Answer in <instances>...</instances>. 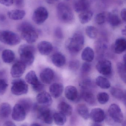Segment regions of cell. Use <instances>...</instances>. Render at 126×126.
Masks as SVG:
<instances>
[{"instance_id": "cell-1", "label": "cell", "mask_w": 126, "mask_h": 126, "mask_svg": "<svg viewBox=\"0 0 126 126\" xmlns=\"http://www.w3.org/2000/svg\"><path fill=\"white\" fill-rule=\"evenodd\" d=\"M17 30L21 33L22 39L29 44L35 42L39 37L36 30L29 23H22L18 26Z\"/></svg>"}, {"instance_id": "cell-2", "label": "cell", "mask_w": 126, "mask_h": 126, "mask_svg": "<svg viewBox=\"0 0 126 126\" xmlns=\"http://www.w3.org/2000/svg\"><path fill=\"white\" fill-rule=\"evenodd\" d=\"M84 44V37L80 32H76L68 38L65 43V47L71 53H78L81 50Z\"/></svg>"}, {"instance_id": "cell-3", "label": "cell", "mask_w": 126, "mask_h": 126, "mask_svg": "<svg viewBox=\"0 0 126 126\" xmlns=\"http://www.w3.org/2000/svg\"><path fill=\"white\" fill-rule=\"evenodd\" d=\"M18 52L20 61L27 66L31 65L35 59L36 48L34 46L29 44H24L20 46Z\"/></svg>"}, {"instance_id": "cell-4", "label": "cell", "mask_w": 126, "mask_h": 126, "mask_svg": "<svg viewBox=\"0 0 126 126\" xmlns=\"http://www.w3.org/2000/svg\"><path fill=\"white\" fill-rule=\"evenodd\" d=\"M57 14L59 20L64 23H71L74 19L72 9L68 5L65 3L60 2L58 4Z\"/></svg>"}, {"instance_id": "cell-5", "label": "cell", "mask_w": 126, "mask_h": 126, "mask_svg": "<svg viewBox=\"0 0 126 126\" xmlns=\"http://www.w3.org/2000/svg\"><path fill=\"white\" fill-rule=\"evenodd\" d=\"M0 42L8 45L16 46L20 43L21 38L18 34L9 31H0Z\"/></svg>"}, {"instance_id": "cell-6", "label": "cell", "mask_w": 126, "mask_h": 126, "mask_svg": "<svg viewBox=\"0 0 126 126\" xmlns=\"http://www.w3.org/2000/svg\"><path fill=\"white\" fill-rule=\"evenodd\" d=\"M32 109L37 111L38 118L42 120L46 124H52L53 120V116L50 109L46 107L39 106L37 104L33 105Z\"/></svg>"}, {"instance_id": "cell-7", "label": "cell", "mask_w": 126, "mask_h": 126, "mask_svg": "<svg viewBox=\"0 0 126 126\" xmlns=\"http://www.w3.org/2000/svg\"><path fill=\"white\" fill-rule=\"evenodd\" d=\"M11 91L14 95H21L26 94L28 91V86L22 79H17L12 82Z\"/></svg>"}, {"instance_id": "cell-8", "label": "cell", "mask_w": 126, "mask_h": 126, "mask_svg": "<svg viewBox=\"0 0 126 126\" xmlns=\"http://www.w3.org/2000/svg\"><path fill=\"white\" fill-rule=\"evenodd\" d=\"M25 79L28 83L31 85L32 88L36 92H41L44 89V85L40 81L33 71H31L28 73L26 76Z\"/></svg>"}, {"instance_id": "cell-9", "label": "cell", "mask_w": 126, "mask_h": 126, "mask_svg": "<svg viewBox=\"0 0 126 126\" xmlns=\"http://www.w3.org/2000/svg\"><path fill=\"white\" fill-rule=\"evenodd\" d=\"M48 12L45 7L40 6L35 9L32 15V20L38 25H42L47 19Z\"/></svg>"}, {"instance_id": "cell-10", "label": "cell", "mask_w": 126, "mask_h": 126, "mask_svg": "<svg viewBox=\"0 0 126 126\" xmlns=\"http://www.w3.org/2000/svg\"><path fill=\"white\" fill-rule=\"evenodd\" d=\"M108 113L110 118L116 123H121L124 120V115L120 107L115 104L110 105L108 108Z\"/></svg>"}, {"instance_id": "cell-11", "label": "cell", "mask_w": 126, "mask_h": 126, "mask_svg": "<svg viewBox=\"0 0 126 126\" xmlns=\"http://www.w3.org/2000/svg\"><path fill=\"white\" fill-rule=\"evenodd\" d=\"M96 68L99 73L104 76H107L112 73V64L107 60H102L99 61L96 64Z\"/></svg>"}, {"instance_id": "cell-12", "label": "cell", "mask_w": 126, "mask_h": 126, "mask_svg": "<svg viewBox=\"0 0 126 126\" xmlns=\"http://www.w3.org/2000/svg\"><path fill=\"white\" fill-rule=\"evenodd\" d=\"M26 112L24 108L20 104H16L12 110V118L16 121H22L26 118Z\"/></svg>"}, {"instance_id": "cell-13", "label": "cell", "mask_w": 126, "mask_h": 126, "mask_svg": "<svg viewBox=\"0 0 126 126\" xmlns=\"http://www.w3.org/2000/svg\"><path fill=\"white\" fill-rule=\"evenodd\" d=\"M26 65L22 61L16 62L12 67L11 74L12 76L15 78H19L23 74Z\"/></svg>"}, {"instance_id": "cell-14", "label": "cell", "mask_w": 126, "mask_h": 126, "mask_svg": "<svg viewBox=\"0 0 126 126\" xmlns=\"http://www.w3.org/2000/svg\"><path fill=\"white\" fill-rule=\"evenodd\" d=\"M90 117L95 123L99 124L105 119V113L101 108H94L90 113Z\"/></svg>"}, {"instance_id": "cell-15", "label": "cell", "mask_w": 126, "mask_h": 126, "mask_svg": "<svg viewBox=\"0 0 126 126\" xmlns=\"http://www.w3.org/2000/svg\"><path fill=\"white\" fill-rule=\"evenodd\" d=\"M40 77L43 83L46 84H50L54 79V72L51 68H47L43 70L40 73Z\"/></svg>"}, {"instance_id": "cell-16", "label": "cell", "mask_w": 126, "mask_h": 126, "mask_svg": "<svg viewBox=\"0 0 126 126\" xmlns=\"http://www.w3.org/2000/svg\"><path fill=\"white\" fill-rule=\"evenodd\" d=\"M37 48L40 54L44 56H47L50 54L53 50L52 44L46 41H42L37 45Z\"/></svg>"}, {"instance_id": "cell-17", "label": "cell", "mask_w": 126, "mask_h": 126, "mask_svg": "<svg viewBox=\"0 0 126 126\" xmlns=\"http://www.w3.org/2000/svg\"><path fill=\"white\" fill-rule=\"evenodd\" d=\"M36 99L39 104L45 106H50L53 102L51 96L45 91L41 92L38 94Z\"/></svg>"}, {"instance_id": "cell-18", "label": "cell", "mask_w": 126, "mask_h": 126, "mask_svg": "<svg viewBox=\"0 0 126 126\" xmlns=\"http://www.w3.org/2000/svg\"><path fill=\"white\" fill-rule=\"evenodd\" d=\"M113 49L117 54H121L124 52L126 49V39L123 37L117 39L113 45Z\"/></svg>"}, {"instance_id": "cell-19", "label": "cell", "mask_w": 126, "mask_h": 126, "mask_svg": "<svg viewBox=\"0 0 126 126\" xmlns=\"http://www.w3.org/2000/svg\"><path fill=\"white\" fill-rule=\"evenodd\" d=\"M63 90L64 87L61 83H53L49 87L51 95L55 98H57L61 96L63 92Z\"/></svg>"}, {"instance_id": "cell-20", "label": "cell", "mask_w": 126, "mask_h": 126, "mask_svg": "<svg viewBox=\"0 0 126 126\" xmlns=\"http://www.w3.org/2000/svg\"><path fill=\"white\" fill-rule=\"evenodd\" d=\"M65 97L68 100L75 101L78 98V92L76 87L71 85L67 86L65 89Z\"/></svg>"}, {"instance_id": "cell-21", "label": "cell", "mask_w": 126, "mask_h": 126, "mask_svg": "<svg viewBox=\"0 0 126 126\" xmlns=\"http://www.w3.org/2000/svg\"><path fill=\"white\" fill-rule=\"evenodd\" d=\"M53 64L57 67H63L66 63V59L63 54L59 52L55 53L51 57Z\"/></svg>"}, {"instance_id": "cell-22", "label": "cell", "mask_w": 126, "mask_h": 126, "mask_svg": "<svg viewBox=\"0 0 126 126\" xmlns=\"http://www.w3.org/2000/svg\"><path fill=\"white\" fill-rule=\"evenodd\" d=\"M107 19L110 25L113 27H118L121 23L120 17L115 11L108 13Z\"/></svg>"}, {"instance_id": "cell-23", "label": "cell", "mask_w": 126, "mask_h": 126, "mask_svg": "<svg viewBox=\"0 0 126 126\" xmlns=\"http://www.w3.org/2000/svg\"><path fill=\"white\" fill-rule=\"evenodd\" d=\"M81 93L82 98L89 104L94 105L95 104V98L94 94L88 89H82Z\"/></svg>"}, {"instance_id": "cell-24", "label": "cell", "mask_w": 126, "mask_h": 126, "mask_svg": "<svg viewBox=\"0 0 126 126\" xmlns=\"http://www.w3.org/2000/svg\"><path fill=\"white\" fill-rule=\"evenodd\" d=\"M110 93L112 95L117 99L126 103V93L118 88L112 87L110 88Z\"/></svg>"}, {"instance_id": "cell-25", "label": "cell", "mask_w": 126, "mask_h": 126, "mask_svg": "<svg viewBox=\"0 0 126 126\" xmlns=\"http://www.w3.org/2000/svg\"><path fill=\"white\" fill-rule=\"evenodd\" d=\"M26 15V12L24 10L15 9L9 11L8 13V17L11 19L19 20L22 19Z\"/></svg>"}, {"instance_id": "cell-26", "label": "cell", "mask_w": 126, "mask_h": 126, "mask_svg": "<svg viewBox=\"0 0 126 126\" xmlns=\"http://www.w3.org/2000/svg\"><path fill=\"white\" fill-rule=\"evenodd\" d=\"M82 59L87 62H91L94 57V52L91 48L89 47H85L83 50L81 55Z\"/></svg>"}, {"instance_id": "cell-27", "label": "cell", "mask_w": 126, "mask_h": 126, "mask_svg": "<svg viewBox=\"0 0 126 126\" xmlns=\"http://www.w3.org/2000/svg\"><path fill=\"white\" fill-rule=\"evenodd\" d=\"M89 7V3L86 0H79L75 3L74 9L76 12L80 13L88 9Z\"/></svg>"}, {"instance_id": "cell-28", "label": "cell", "mask_w": 126, "mask_h": 126, "mask_svg": "<svg viewBox=\"0 0 126 126\" xmlns=\"http://www.w3.org/2000/svg\"><path fill=\"white\" fill-rule=\"evenodd\" d=\"M58 110L60 112L66 116H70L73 112V108L70 105L64 101L60 102L58 105Z\"/></svg>"}, {"instance_id": "cell-29", "label": "cell", "mask_w": 126, "mask_h": 126, "mask_svg": "<svg viewBox=\"0 0 126 126\" xmlns=\"http://www.w3.org/2000/svg\"><path fill=\"white\" fill-rule=\"evenodd\" d=\"M79 17L80 23L82 24H85L89 22L92 19L93 12L89 9L79 13Z\"/></svg>"}, {"instance_id": "cell-30", "label": "cell", "mask_w": 126, "mask_h": 126, "mask_svg": "<svg viewBox=\"0 0 126 126\" xmlns=\"http://www.w3.org/2000/svg\"><path fill=\"white\" fill-rule=\"evenodd\" d=\"M11 112V107L9 104L6 102L0 105V118H6L9 117Z\"/></svg>"}, {"instance_id": "cell-31", "label": "cell", "mask_w": 126, "mask_h": 126, "mask_svg": "<svg viewBox=\"0 0 126 126\" xmlns=\"http://www.w3.org/2000/svg\"><path fill=\"white\" fill-rule=\"evenodd\" d=\"M15 58V54L13 51L9 49H6L3 51L2 59L5 63H11L14 60Z\"/></svg>"}, {"instance_id": "cell-32", "label": "cell", "mask_w": 126, "mask_h": 126, "mask_svg": "<svg viewBox=\"0 0 126 126\" xmlns=\"http://www.w3.org/2000/svg\"><path fill=\"white\" fill-rule=\"evenodd\" d=\"M77 110L79 115L84 119L87 120L90 118L89 110L85 105L79 104L77 105Z\"/></svg>"}, {"instance_id": "cell-33", "label": "cell", "mask_w": 126, "mask_h": 126, "mask_svg": "<svg viewBox=\"0 0 126 126\" xmlns=\"http://www.w3.org/2000/svg\"><path fill=\"white\" fill-rule=\"evenodd\" d=\"M95 83L97 86L102 89H108L110 86V81L104 77H98L96 79Z\"/></svg>"}, {"instance_id": "cell-34", "label": "cell", "mask_w": 126, "mask_h": 126, "mask_svg": "<svg viewBox=\"0 0 126 126\" xmlns=\"http://www.w3.org/2000/svg\"><path fill=\"white\" fill-rule=\"evenodd\" d=\"M53 116L54 122L57 125H63L66 122V115L61 112L55 113Z\"/></svg>"}, {"instance_id": "cell-35", "label": "cell", "mask_w": 126, "mask_h": 126, "mask_svg": "<svg viewBox=\"0 0 126 126\" xmlns=\"http://www.w3.org/2000/svg\"><path fill=\"white\" fill-rule=\"evenodd\" d=\"M117 69L118 73L121 79L123 82L125 83L126 81V72L125 64L119 62L117 64Z\"/></svg>"}, {"instance_id": "cell-36", "label": "cell", "mask_w": 126, "mask_h": 126, "mask_svg": "<svg viewBox=\"0 0 126 126\" xmlns=\"http://www.w3.org/2000/svg\"><path fill=\"white\" fill-rule=\"evenodd\" d=\"M85 33L87 36L91 39L96 38L98 34V31L94 26H88L85 28Z\"/></svg>"}, {"instance_id": "cell-37", "label": "cell", "mask_w": 126, "mask_h": 126, "mask_svg": "<svg viewBox=\"0 0 126 126\" xmlns=\"http://www.w3.org/2000/svg\"><path fill=\"white\" fill-rule=\"evenodd\" d=\"M18 103L24 108L26 112H29L33 108V103L31 100L29 99H21L19 101Z\"/></svg>"}, {"instance_id": "cell-38", "label": "cell", "mask_w": 126, "mask_h": 126, "mask_svg": "<svg viewBox=\"0 0 126 126\" xmlns=\"http://www.w3.org/2000/svg\"><path fill=\"white\" fill-rule=\"evenodd\" d=\"M110 98L109 95L105 92L99 93L97 95V99L98 101L101 104H106Z\"/></svg>"}, {"instance_id": "cell-39", "label": "cell", "mask_w": 126, "mask_h": 126, "mask_svg": "<svg viewBox=\"0 0 126 126\" xmlns=\"http://www.w3.org/2000/svg\"><path fill=\"white\" fill-rule=\"evenodd\" d=\"M106 16L105 13H99L95 17V21L98 25H102L104 23L106 19Z\"/></svg>"}, {"instance_id": "cell-40", "label": "cell", "mask_w": 126, "mask_h": 126, "mask_svg": "<svg viewBox=\"0 0 126 126\" xmlns=\"http://www.w3.org/2000/svg\"><path fill=\"white\" fill-rule=\"evenodd\" d=\"M8 87V84L6 79L0 80V95H3L5 93Z\"/></svg>"}, {"instance_id": "cell-41", "label": "cell", "mask_w": 126, "mask_h": 126, "mask_svg": "<svg viewBox=\"0 0 126 126\" xmlns=\"http://www.w3.org/2000/svg\"><path fill=\"white\" fill-rule=\"evenodd\" d=\"M91 65L90 63H84L81 68V72L83 74H87L90 72L91 70Z\"/></svg>"}, {"instance_id": "cell-42", "label": "cell", "mask_w": 126, "mask_h": 126, "mask_svg": "<svg viewBox=\"0 0 126 126\" xmlns=\"http://www.w3.org/2000/svg\"><path fill=\"white\" fill-rule=\"evenodd\" d=\"M93 85L92 81L90 79H84L80 84L82 89H88L89 88L92 87Z\"/></svg>"}, {"instance_id": "cell-43", "label": "cell", "mask_w": 126, "mask_h": 126, "mask_svg": "<svg viewBox=\"0 0 126 126\" xmlns=\"http://www.w3.org/2000/svg\"><path fill=\"white\" fill-rule=\"evenodd\" d=\"M79 66V61L77 60H72L69 62V67L72 70L76 71L78 70Z\"/></svg>"}, {"instance_id": "cell-44", "label": "cell", "mask_w": 126, "mask_h": 126, "mask_svg": "<svg viewBox=\"0 0 126 126\" xmlns=\"http://www.w3.org/2000/svg\"><path fill=\"white\" fill-rule=\"evenodd\" d=\"M54 35L55 36L59 39H62L64 38L63 32L60 27H57L54 30Z\"/></svg>"}, {"instance_id": "cell-45", "label": "cell", "mask_w": 126, "mask_h": 126, "mask_svg": "<svg viewBox=\"0 0 126 126\" xmlns=\"http://www.w3.org/2000/svg\"><path fill=\"white\" fill-rule=\"evenodd\" d=\"M14 2V0H0V4L8 7L12 5Z\"/></svg>"}, {"instance_id": "cell-46", "label": "cell", "mask_w": 126, "mask_h": 126, "mask_svg": "<svg viewBox=\"0 0 126 126\" xmlns=\"http://www.w3.org/2000/svg\"><path fill=\"white\" fill-rule=\"evenodd\" d=\"M16 6L19 8H21L23 6L24 0H14Z\"/></svg>"}, {"instance_id": "cell-47", "label": "cell", "mask_w": 126, "mask_h": 126, "mask_svg": "<svg viewBox=\"0 0 126 126\" xmlns=\"http://www.w3.org/2000/svg\"><path fill=\"white\" fill-rule=\"evenodd\" d=\"M126 9H123L121 11V16L122 20L126 22Z\"/></svg>"}, {"instance_id": "cell-48", "label": "cell", "mask_w": 126, "mask_h": 126, "mask_svg": "<svg viewBox=\"0 0 126 126\" xmlns=\"http://www.w3.org/2000/svg\"><path fill=\"white\" fill-rule=\"evenodd\" d=\"M3 125H4V126H15L16 125L14 124V123L12 122L11 121H8L6 122Z\"/></svg>"}, {"instance_id": "cell-49", "label": "cell", "mask_w": 126, "mask_h": 126, "mask_svg": "<svg viewBox=\"0 0 126 126\" xmlns=\"http://www.w3.org/2000/svg\"><path fill=\"white\" fill-rule=\"evenodd\" d=\"M45 0L48 4H53L59 0Z\"/></svg>"}, {"instance_id": "cell-50", "label": "cell", "mask_w": 126, "mask_h": 126, "mask_svg": "<svg viewBox=\"0 0 126 126\" xmlns=\"http://www.w3.org/2000/svg\"><path fill=\"white\" fill-rule=\"evenodd\" d=\"M5 73L3 71H0V80L2 79H5Z\"/></svg>"}, {"instance_id": "cell-51", "label": "cell", "mask_w": 126, "mask_h": 126, "mask_svg": "<svg viewBox=\"0 0 126 126\" xmlns=\"http://www.w3.org/2000/svg\"><path fill=\"white\" fill-rule=\"evenodd\" d=\"M6 19V17L3 15H0V21H4Z\"/></svg>"}, {"instance_id": "cell-52", "label": "cell", "mask_w": 126, "mask_h": 126, "mask_svg": "<svg viewBox=\"0 0 126 126\" xmlns=\"http://www.w3.org/2000/svg\"><path fill=\"white\" fill-rule=\"evenodd\" d=\"M126 28H125L124 29H122L121 31V33L122 35L124 36H126Z\"/></svg>"}, {"instance_id": "cell-53", "label": "cell", "mask_w": 126, "mask_h": 126, "mask_svg": "<svg viewBox=\"0 0 126 126\" xmlns=\"http://www.w3.org/2000/svg\"><path fill=\"white\" fill-rule=\"evenodd\" d=\"M31 126H41V125L39 124H38L37 123H32L31 125Z\"/></svg>"}, {"instance_id": "cell-54", "label": "cell", "mask_w": 126, "mask_h": 126, "mask_svg": "<svg viewBox=\"0 0 126 126\" xmlns=\"http://www.w3.org/2000/svg\"><path fill=\"white\" fill-rule=\"evenodd\" d=\"M123 61H124V64H125V55L123 57Z\"/></svg>"}, {"instance_id": "cell-55", "label": "cell", "mask_w": 126, "mask_h": 126, "mask_svg": "<svg viewBox=\"0 0 126 126\" xmlns=\"http://www.w3.org/2000/svg\"></svg>"}]
</instances>
